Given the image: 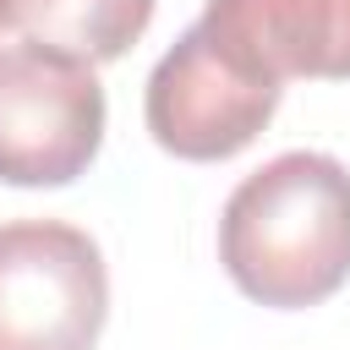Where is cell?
Wrapping results in <instances>:
<instances>
[{
	"label": "cell",
	"mask_w": 350,
	"mask_h": 350,
	"mask_svg": "<svg viewBox=\"0 0 350 350\" xmlns=\"http://www.w3.org/2000/svg\"><path fill=\"white\" fill-rule=\"evenodd\" d=\"M219 262L257 306L328 301L350 279V170L312 148L252 170L219 213Z\"/></svg>",
	"instance_id": "cell-1"
},
{
	"label": "cell",
	"mask_w": 350,
	"mask_h": 350,
	"mask_svg": "<svg viewBox=\"0 0 350 350\" xmlns=\"http://www.w3.org/2000/svg\"><path fill=\"white\" fill-rule=\"evenodd\" d=\"M109 317V268L66 219L0 224V350H93Z\"/></svg>",
	"instance_id": "cell-2"
},
{
	"label": "cell",
	"mask_w": 350,
	"mask_h": 350,
	"mask_svg": "<svg viewBox=\"0 0 350 350\" xmlns=\"http://www.w3.org/2000/svg\"><path fill=\"white\" fill-rule=\"evenodd\" d=\"M104 142V88L88 60L44 44L0 49V180L71 186Z\"/></svg>",
	"instance_id": "cell-3"
},
{
	"label": "cell",
	"mask_w": 350,
	"mask_h": 350,
	"mask_svg": "<svg viewBox=\"0 0 350 350\" xmlns=\"http://www.w3.org/2000/svg\"><path fill=\"white\" fill-rule=\"evenodd\" d=\"M279 93H284L279 82L230 60L202 33V22H191L159 55L148 93H142V115L164 153L213 164V159H230L257 142V131L279 109Z\"/></svg>",
	"instance_id": "cell-4"
},
{
	"label": "cell",
	"mask_w": 350,
	"mask_h": 350,
	"mask_svg": "<svg viewBox=\"0 0 350 350\" xmlns=\"http://www.w3.org/2000/svg\"><path fill=\"white\" fill-rule=\"evenodd\" d=\"M202 33L268 82L350 77V0H208Z\"/></svg>",
	"instance_id": "cell-5"
},
{
	"label": "cell",
	"mask_w": 350,
	"mask_h": 350,
	"mask_svg": "<svg viewBox=\"0 0 350 350\" xmlns=\"http://www.w3.org/2000/svg\"><path fill=\"white\" fill-rule=\"evenodd\" d=\"M5 22L27 44L104 66L148 33L153 0H5Z\"/></svg>",
	"instance_id": "cell-6"
},
{
	"label": "cell",
	"mask_w": 350,
	"mask_h": 350,
	"mask_svg": "<svg viewBox=\"0 0 350 350\" xmlns=\"http://www.w3.org/2000/svg\"><path fill=\"white\" fill-rule=\"evenodd\" d=\"M5 33H11V22H5V0H0V49H5Z\"/></svg>",
	"instance_id": "cell-7"
}]
</instances>
